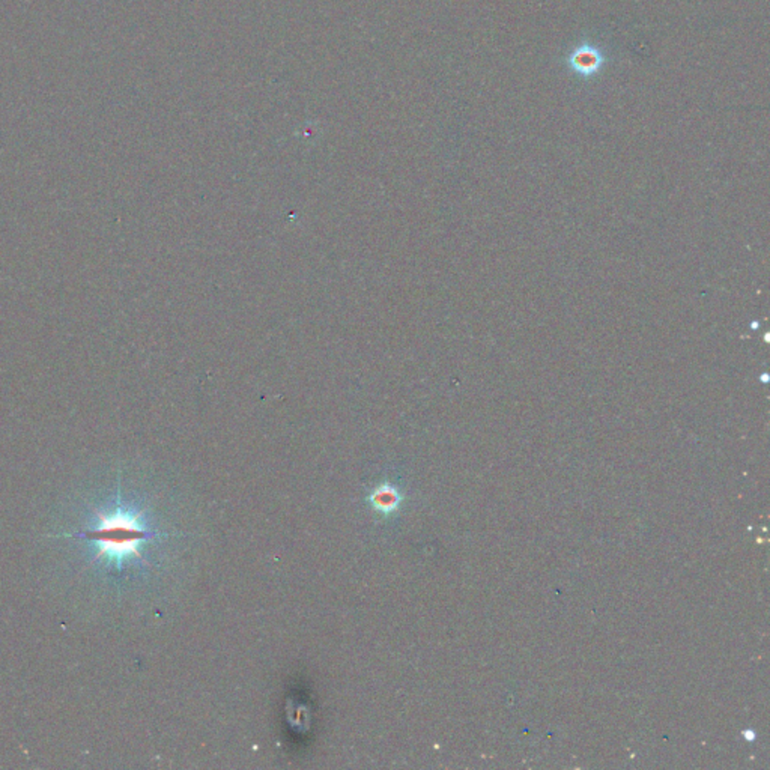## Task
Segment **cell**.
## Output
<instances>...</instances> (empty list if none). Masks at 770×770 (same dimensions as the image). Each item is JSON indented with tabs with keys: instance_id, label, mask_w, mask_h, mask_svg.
Instances as JSON below:
<instances>
[{
	"instance_id": "1",
	"label": "cell",
	"mask_w": 770,
	"mask_h": 770,
	"mask_svg": "<svg viewBox=\"0 0 770 770\" xmlns=\"http://www.w3.org/2000/svg\"><path fill=\"white\" fill-rule=\"evenodd\" d=\"M151 536L137 515L116 507L112 511H96L92 527L84 531L60 534L59 537H79L88 540L95 551V559L121 569L131 559H141L142 543Z\"/></svg>"
},
{
	"instance_id": "2",
	"label": "cell",
	"mask_w": 770,
	"mask_h": 770,
	"mask_svg": "<svg viewBox=\"0 0 770 770\" xmlns=\"http://www.w3.org/2000/svg\"><path fill=\"white\" fill-rule=\"evenodd\" d=\"M375 501H377L375 504L379 509L390 510L396 506V502H398V495H396L391 489H387V490L381 489L378 494H375Z\"/></svg>"
}]
</instances>
